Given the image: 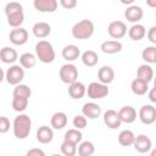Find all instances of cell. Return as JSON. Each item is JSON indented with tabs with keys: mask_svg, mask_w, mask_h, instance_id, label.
Wrapping results in <instances>:
<instances>
[{
	"mask_svg": "<svg viewBox=\"0 0 156 156\" xmlns=\"http://www.w3.org/2000/svg\"><path fill=\"white\" fill-rule=\"evenodd\" d=\"M20 65L23 68H33L37 63V56L32 52H23L20 57Z\"/></svg>",
	"mask_w": 156,
	"mask_h": 156,
	"instance_id": "29",
	"label": "cell"
},
{
	"mask_svg": "<svg viewBox=\"0 0 156 156\" xmlns=\"http://www.w3.org/2000/svg\"><path fill=\"white\" fill-rule=\"evenodd\" d=\"M6 18H7L9 26H11L12 28L21 27L23 24V22H24L23 10L22 11H16V12H12V13H9V15H6Z\"/></svg>",
	"mask_w": 156,
	"mask_h": 156,
	"instance_id": "26",
	"label": "cell"
},
{
	"mask_svg": "<svg viewBox=\"0 0 156 156\" xmlns=\"http://www.w3.org/2000/svg\"><path fill=\"white\" fill-rule=\"evenodd\" d=\"M9 39H10V41L13 45L21 46V45L27 43V40H28V32H27V29H24L22 27L13 28L10 32V34H9Z\"/></svg>",
	"mask_w": 156,
	"mask_h": 156,
	"instance_id": "9",
	"label": "cell"
},
{
	"mask_svg": "<svg viewBox=\"0 0 156 156\" xmlns=\"http://www.w3.org/2000/svg\"><path fill=\"white\" fill-rule=\"evenodd\" d=\"M133 146H134L135 151H138L140 154H146L151 150L152 143H151V139L149 136H146L145 134H139L138 136H135Z\"/></svg>",
	"mask_w": 156,
	"mask_h": 156,
	"instance_id": "10",
	"label": "cell"
},
{
	"mask_svg": "<svg viewBox=\"0 0 156 156\" xmlns=\"http://www.w3.org/2000/svg\"><path fill=\"white\" fill-rule=\"evenodd\" d=\"M130 89H132L133 94H135V95H139V96L145 95L149 90V83H146L139 78H135L130 84Z\"/></svg>",
	"mask_w": 156,
	"mask_h": 156,
	"instance_id": "27",
	"label": "cell"
},
{
	"mask_svg": "<svg viewBox=\"0 0 156 156\" xmlns=\"http://www.w3.org/2000/svg\"><path fill=\"white\" fill-rule=\"evenodd\" d=\"M4 78H5V72L2 71V68L0 67V83L4 80Z\"/></svg>",
	"mask_w": 156,
	"mask_h": 156,
	"instance_id": "46",
	"label": "cell"
},
{
	"mask_svg": "<svg viewBox=\"0 0 156 156\" xmlns=\"http://www.w3.org/2000/svg\"><path fill=\"white\" fill-rule=\"evenodd\" d=\"M80 58H82L83 65L87 66V67H94V66L99 62V56H98V54H96L95 51H93V50H87V51H84V52L82 54Z\"/></svg>",
	"mask_w": 156,
	"mask_h": 156,
	"instance_id": "28",
	"label": "cell"
},
{
	"mask_svg": "<svg viewBox=\"0 0 156 156\" xmlns=\"http://www.w3.org/2000/svg\"><path fill=\"white\" fill-rule=\"evenodd\" d=\"M35 55L43 63H51L56 56L52 44L48 40H39L35 44Z\"/></svg>",
	"mask_w": 156,
	"mask_h": 156,
	"instance_id": "2",
	"label": "cell"
},
{
	"mask_svg": "<svg viewBox=\"0 0 156 156\" xmlns=\"http://www.w3.org/2000/svg\"><path fill=\"white\" fill-rule=\"evenodd\" d=\"M100 49L104 54L113 55V54H117L122 50V43L118 40H106V41L101 43Z\"/></svg>",
	"mask_w": 156,
	"mask_h": 156,
	"instance_id": "21",
	"label": "cell"
},
{
	"mask_svg": "<svg viewBox=\"0 0 156 156\" xmlns=\"http://www.w3.org/2000/svg\"><path fill=\"white\" fill-rule=\"evenodd\" d=\"M28 98H24V96H13V99H12V102H11V105H12V108L16 111V112H23L26 108H27V106H28Z\"/></svg>",
	"mask_w": 156,
	"mask_h": 156,
	"instance_id": "34",
	"label": "cell"
},
{
	"mask_svg": "<svg viewBox=\"0 0 156 156\" xmlns=\"http://www.w3.org/2000/svg\"><path fill=\"white\" fill-rule=\"evenodd\" d=\"M32 32H33L34 37H37V38H39V39H44V38H46V37L50 35V33H51V27H50V24L46 23V22H37V23L33 26Z\"/></svg>",
	"mask_w": 156,
	"mask_h": 156,
	"instance_id": "19",
	"label": "cell"
},
{
	"mask_svg": "<svg viewBox=\"0 0 156 156\" xmlns=\"http://www.w3.org/2000/svg\"><path fill=\"white\" fill-rule=\"evenodd\" d=\"M72 123H73V127H74V128H77V129H83V128L87 127L88 121H87V117H85L84 115H77V116L73 117Z\"/></svg>",
	"mask_w": 156,
	"mask_h": 156,
	"instance_id": "37",
	"label": "cell"
},
{
	"mask_svg": "<svg viewBox=\"0 0 156 156\" xmlns=\"http://www.w3.org/2000/svg\"><path fill=\"white\" fill-rule=\"evenodd\" d=\"M0 60L4 63L12 65V63H15L18 60V54H17V51L13 48H11V46H4L0 50Z\"/></svg>",
	"mask_w": 156,
	"mask_h": 156,
	"instance_id": "18",
	"label": "cell"
},
{
	"mask_svg": "<svg viewBox=\"0 0 156 156\" xmlns=\"http://www.w3.org/2000/svg\"><path fill=\"white\" fill-rule=\"evenodd\" d=\"M98 78H99V82L108 85L115 79V71H113V68L110 67V66H102L99 69V72H98Z\"/></svg>",
	"mask_w": 156,
	"mask_h": 156,
	"instance_id": "22",
	"label": "cell"
},
{
	"mask_svg": "<svg viewBox=\"0 0 156 156\" xmlns=\"http://www.w3.org/2000/svg\"><path fill=\"white\" fill-rule=\"evenodd\" d=\"M54 139V130L49 126H41L37 130V140L40 144H49Z\"/></svg>",
	"mask_w": 156,
	"mask_h": 156,
	"instance_id": "17",
	"label": "cell"
},
{
	"mask_svg": "<svg viewBox=\"0 0 156 156\" xmlns=\"http://www.w3.org/2000/svg\"><path fill=\"white\" fill-rule=\"evenodd\" d=\"M121 1V4H123V5H133V2L135 1V0H119Z\"/></svg>",
	"mask_w": 156,
	"mask_h": 156,
	"instance_id": "45",
	"label": "cell"
},
{
	"mask_svg": "<svg viewBox=\"0 0 156 156\" xmlns=\"http://www.w3.org/2000/svg\"><path fill=\"white\" fill-rule=\"evenodd\" d=\"M149 91V90H147ZM149 100L154 104V102H156V90H155V88H151V90L149 91Z\"/></svg>",
	"mask_w": 156,
	"mask_h": 156,
	"instance_id": "43",
	"label": "cell"
},
{
	"mask_svg": "<svg viewBox=\"0 0 156 156\" xmlns=\"http://www.w3.org/2000/svg\"><path fill=\"white\" fill-rule=\"evenodd\" d=\"M134 139H135V134L132 130H129V129H124V130H122L118 134V143L122 146H130V145H133Z\"/></svg>",
	"mask_w": 156,
	"mask_h": 156,
	"instance_id": "30",
	"label": "cell"
},
{
	"mask_svg": "<svg viewBox=\"0 0 156 156\" xmlns=\"http://www.w3.org/2000/svg\"><path fill=\"white\" fill-rule=\"evenodd\" d=\"M10 127H11L10 119L5 116H0V134L7 133L10 130Z\"/></svg>",
	"mask_w": 156,
	"mask_h": 156,
	"instance_id": "39",
	"label": "cell"
},
{
	"mask_svg": "<svg viewBox=\"0 0 156 156\" xmlns=\"http://www.w3.org/2000/svg\"><path fill=\"white\" fill-rule=\"evenodd\" d=\"M141 57L143 60L149 63V65H152L156 62V46L155 45H150V46H146L143 51H141Z\"/></svg>",
	"mask_w": 156,
	"mask_h": 156,
	"instance_id": "33",
	"label": "cell"
},
{
	"mask_svg": "<svg viewBox=\"0 0 156 156\" xmlns=\"http://www.w3.org/2000/svg\"><path fill=\"white\" fill-rule=\"evenodd\" d=\"M144 16V11L140 6L138 5H129L127 10L124 11V17L128 22L132 23H138Z\"/></svg>",
	"mask_w": 156,
	"mask_h": 156,
	"instance_id": "12",
	"label": "cell"
},
{
	"mask_svg": "<svg viewBox=\"0 0 156 156\" xmlns=\"http://www.w3.org/2000/svg\"><path fill=\"white\" fill-rule=\"evenodd\" d=\"M67 122H68V118H67V115L65 112H55L50 119L51 127L54 129H57V130L63 129L67 126Z\"/></svg>",
	"mask_w": 156,
	"mask_h": 156,
	"instance_id": "23",
	"label": "cell"
},
{
	"mask_svg": "<svg viewBox=\"0 0 156 156\" xmlns=\"http://www.w3.org/2000/svg\"><path fill=\"white\" fill-rule=\"evenodd\" d=\"M27 155L28 156H44L45 152L41 150V149H38V147H34V149H30L27 151Z\"/></svg>",
	"mask_w": 156,
	"mask_h": 156,
	"instance_id": "42",
	"label": "cell"
},
{
	"mask_svg": "<svg viewBox=\"0 0 156 156\" xmlns=\"http://www.w3.org/2000/svg\"><path fill=\"white\" fill-rule=\"evenodd\" d=\"M77 4H78L77 0H60V5H61L63 9H66V10H72V9H74V7L77 6Z\"/></svg>",
	"mask_w": 156,
	"mask_h": 156,
	"instance_id": "40",
	"label": "cell"
},
{
	"mask_svg": "<svg viewBox=\"0 0 156 156\" xmlns=\"http://www.w3.org/2000/svg\"><path fill=\"white\" fill-rule=\"evenodd\" d=\"M82 115L89 119H96L101 115V107L95 102H85L82 107Z\"/></svg>",
	"mask_w": 156,
	"mask_h": 156,
	"instance_id": "15",
	"label": "cell"
},
{
	"mask_svg": "<svg viewBox=\"0 0 156 156\" xmlns=\"http://www.w3.org/2000/svg\"><path fill=\"white\" fill-rule=\"evenodd\" d=\"M85 93L88 94V98L93 99V100H99V99H104L108 95L110 89L107 87V84H104L101 82H91Z\"/></svg>",
	"mask_w": 156,
	"mask_h": 156,
	"instance_id": "4",
	"label": "cell"
},
{
	"mask_svg": "<svg viewBox=\"0 0 156 156\" xmlns=\"http://www.w3.org/2000/svg\"><path fill=\"white\" fill-rule=\"evenodd\" d=\"M107 33L113 39H121L127 34V26L122 21H112L107 27Z\"/></svg>",
	"mask_w": 156,
	"mask_h": 156,
	"instance_id": "8",
	"label": "cell"
},
{
	"mask_svg": "<svg viewBox=\"0 0 156 156\" xmlns=\"http://www.w3.org/2000/svg\"><path fill=\"white\" fill-rule=\"evenodd\" d=\"M136 78L146 82V83H150L154 78V69L152 67L149 65V63H144V65H140L138 71H136Z\"/></svg>",
	"mask_w": 156,
	"mask_h": 156,
	"instance_id": "25",
	"label": "cell"
},
{
	"mask_svg": "<svg viewBox=\"0 0 156 156\" xmlns=\"http://www.w3.org/2000/svg\"><path fill=\"white\" fill-rule=\"evenodd\" d=\"M61 152L65 156H74L77 154V144H73L71 141L63 140L61 144Z\"/></svg>",
	"mask_w": 156,
	"mask_h": 156,
	"instance_id": "36",
	"label": "cell"
},
{
	"mask_svg": "<svg viewBox=\"0 0 156 156\" xmlns=\"http://www.w3.org/2000/svg\"><path fill=\"white\" fill-rule=\"evenodd\" d=\"M95 151V146L91 141H80L79 145H78V149H77V152L79 156H91Z\"/></svg>",
	"mask_w": 156,
	"mask_h": 156,
	"instance_id": "32",
	"label": "cell"
},
{
	"mask_svg": "<svg viewBox=\"0 0 156 156\" xmlns=\"http://www.w3.org/2000/svg\"><path fill=\"white\" fill-rule=\"evenodd\" d=\"M12 129H13V135L17 139H26L32 129V119L28 115L20 113L18 116L15 117L12 122Z\"/></svg>",
	"mask_w": 156,
	"mask_h": 156,
	"instance_id": "1",
	"label": "cell"
},
{
	"mask_svg": "<svg viewBox=\"0 0 156 156\" xmlns=\"http://www.w3.org/2000/svg\"><path fill=\"white\" fill-rule=\"evenodd\" d=\"M34 9L39 12H55L57 10V0H34Z\"/></svg>",
	"mask_w": 156,
	"mask_h": 156,
	"instance_id": "13",
	"label": "cell"
},
{
	"mask_svg": "<svg viewBox=\"0 0 156 156\" xmlns=\"http://www.w3.org/2000/svg\"><path fill=\"white\" fill-rule=\"evenodd\" d=\"M62 57L68 61V62H72V61H76L79 56H80V50L77 45L74 44H69V45H66L63 49H62V52H61Z\"/></svg>",
	"mask_w": 156,
	"mask_h": 156,
	"instance_id": "20",
	"label": "cell"
},
{
	"mask_svg": "<svg viewBox=\"0 0 156 156\" xmlns=\"http://www.w3.org/2000/svg\"><path fill=\"white\" fill-rule=\"evenodd\" d=\"M83 139V134L80 132V129H77V128H72V129H68L65 135H63V140H67V141H71L73 144H79Z\"/></svg>",
	"mask_w": 156,
	"mask_h": 156,
	"instance_id": "31",
	"label": "cell"
},
{
	"mask_svg": "<svg viewBox=\"0 0 156 156\" xmlns=\"http://www.w3.org/2000/svg\"><path fill=\"white\" fill-rule=\"evenodd\" d=\"M5 15H9V13H12V12H16V11H22L23 10V6L20 4V2H16V1H11V2H7L5 5Z\"/></svg>",
	"mask_w": 156,
	"mask_h": 156,
	"instance_id": "38",
	"label": "cell"
},
{
	"mask_svg": "<svg viewBox=\"0 0 156 156\" xmlns=\"http://www.w3.org/2000/svg\"><path fill=\"white\" fill-rule=\"evenodd\" d=\"M85 90H87V87L82 82L76 80V82L68 84V95L74 100L82 99L85 95Z\"/></svg>",
	"mask_w": 156,
	"mask_h": 156,
	"instance_id": "16",
	"label": "cell"
},
{
	"mask_svg": "<svg viewBox=\"0 0 156 156\" xmlns=\"http://www.w3.org/2000/svg\"><path fill=\"white\" fill-rule=\"evenodd\" d=\"M104 123L110 129H116V128H118L122 124V122H121V119L118 117L117 111H115L112 108L105 111V113H104Z\"/></svg>",
	"mask_w": 156,
	"mask_h": 156,
	"instance_id": "14",
	"label": "cell"
},
{
	"mask_svg": "<svg viewBox=\"0 0 156 156\" xmlns=\"http://www.w3.org/2000/svg\"><path fill=\"white\" fill-rule=\"evenodd\" d=\"M146 5H147L149 7L155 9V7H156V0H146Z\"/></svg>",
	"mask_w": 156,
	"mask_h": 156,
	"instance_id": "44",
	"label": "cell"
},
{
	"mask_svg": "<svg viewBox=\"0 0 156 156\" xmlns=\"http://www.w3.org/2000/svg\"><path fill=\"white\" fill-rule=\"evenodd\" d=\"M146 35V29L143 24L140 23H134L129 29H128V37L134 40V41H139L141 39H144V37Z\"/></svg>",
	"mask_w": 156,
	"mask_h": 156,
	"instance_id": "24",
	"label": "cell"
},
{
	"mask_svg": "<svg viewBox=\"0 0 156 156\" xmlns=\"http://www.w3.org/2000/svg\"><path fill=\"white\" fill-rule=\"evenodd\" d=\"M138 117L143 124H152L156 121V108L154 105H143L138 112Z\"/></svg>",
	"mask_w": 156,
	"mask_h": 156,
	"instance_id": "7",
	"label": "cell"
},
{
	"mask_svg": "<svg viewBox=\"0 0 156 156\" xmlns=\"http://www.w3.org/2000/svg\"><path fill=\"white\" fill-rule=\"evenodd\" d=\"M146 37L151 44H156V27L155 26H152L149 29V32L146 33Z\"/></svg>",
	"mask_w": 156,
	"mask_h": 156,
	"instance_id": "41",
	"label": "cell"
},
{
	"mask_svg": "<svg viewBox=\"0 0 156 156\" xmlns=\"http://www.w3.org/2000/svg\"><path fill=\"white\" fill-rule=\"evenodd\" d=\"M94 30H95L94 23L90 20L85 18V20L77 22L72 27L71 33H72V37L74 39H89L94 34Z\"/></svg>",
	"mask_w": 156,
	"mask_h": 156,
	"instance_id": "3",
	"label": "cell"
},
{
	"mask_svg": "<svg viewBox=\"0 0 156 156\" xmlns=\"http://www.w3.org/2000/svg\"><path fill=\"white\" fill-rule=\"evenodd\" d=\"M58 76L60 79L65 83V84H71L73 82L77 80L78 78V69L73 63H65L61 66L60 71H58Z\"/></svg>",
	"mask_w": 156,
	"mask_h": 156,
	"instance_id": "6",
	"label": "cell"
},
{
	"mask_svg": "<svg viewBox=\"0 0 156 156\" xmlns=\"http://www.w3.org/2000/svg\"><path fill=\"white\" fill-rule=\"evenodd\" d=\"M30 95H32V90H30V88L28 87V85H26V84H17V85H15V88H13V91H12V96H24V98H30Z\"/></svg>",
	"mask_w": 156,
	"mask_h": 156,
	"instance_id": "35",
	"label": "cell"
},
{
	"mask_svg": "<svg viewBox=\"0 0 156 156\" xmlns=\"http://www.w3.org/2000/svg\"><path fill=\"white\" fill-rule=\"evenodd\" d=\"M117 113H118V117H119L121 122L122 123H127V124L133 123L136 119V116H138L136 110L133 106H129V105L122 106Z\"/></svg>",
	"mask_w": 156,
	"mask_h": 156,
	"instance_id": "11",
	"label": "cell"
},
{
	"mask_svg": "<svg viewBox=\"0 0 156 156\" xmlns=\"http://www.w3.org/2000/svg\"><path fill=\"white\" fill-rule=\"evenodd\" d=\"M24 78V68L21 65H11L5 72V79L11 85L20 84Z\"/></svg>",
	"mask_w": 156,
	"mask_h": 156,
	"instance_id": "5",
	"label": "cell"
}]
</instances>
